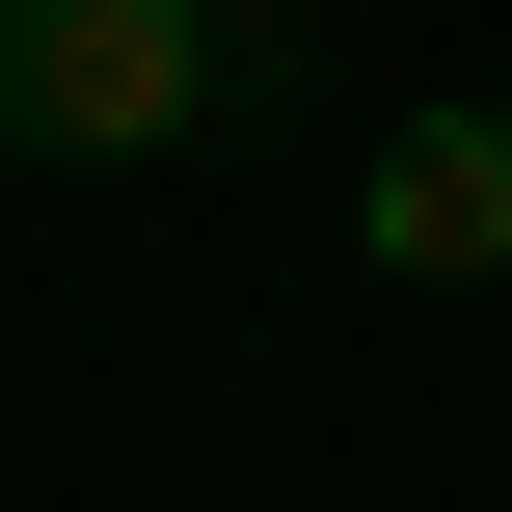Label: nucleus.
<instances>
[{"mask_svg":"<svg viewBox=\"0 0 512 512\" xmlns=\"http://www.w3.org/2000/svg\"><path fill=\"white\" fill-rule=\"evenodd\" d=\"M351 243H378L405 297H486L512 270V81H432V108L351 162Z\"/></svg>","mask_w":512,"mask_h":512,"instance_id":"2","label":"nucleus"},{"mask_svg":"<svg viewBox=\"0 0 512 512\" xmlns=\"http://www.w3.org/2000/svg\"><path fill=\"white\" fill-rule=\"evenodd\" d=\"M243 81V27L189 0H0V162H189Z\"/></svg>","mask_w":512,"mask_h":512,"instance_id":"1","label":"nucleus"},{"mask_svg":"<svg viewBox=\"0 0 512 512\" xmlns=\"http://www.w3.org/2000/svg\"><path fill=\"white\" fill-rule=\"evenodd\" d=\"M189 27H297V0H189Z\"/></svg>","mask_w":512,"mask_h":512,"instance_id":"3","label":"nucleus"}]
</instances>
